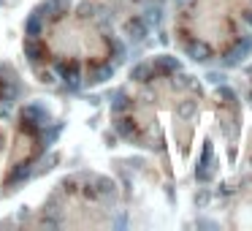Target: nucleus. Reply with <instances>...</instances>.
<instances>
[{
    "mask_svg": "<svg viewBox=\"0 0 252 231\" xmlns=\"http://www.w3.org/2000/svg\"><path fill=\"white\" fill-rule=\"evenodd\" d=\"M3 93H6V87H3V82H0V95H3Z\"/></svg>",
    "mask_w": 252,
    "mask_h": 231,
    "instance_id": "7ed1b4c3",
    "label": "nucleus"
},
{
    "mask_svg": "<svg viewBox=\"0 0 252 231\" xmlns=\"http://www.w3.org/2000/svg\"><path fill=\"white\" fill-rule=\"evenodd\" d=\"M44 49L63 68H98L109 60L112 44L84 14H54L44 27Z\"/></svg>",
    "mask_w": 252,
    "mask_h": 231,
    "instance_id": "f257e3e1",
    "label": "nucleus"
},
{
    "mask_svg": "<svg viewBox=\"0 0 252 231\" xmlns=\"http://www.w3.org/2000/svg\"><path fill=\"white\" fill-rule=\"evenodd\" d=\"M41 150V136H38V130L33 128L30 120H19L17 125V133H14V144L8 150V169H17V166H24L30 160L38 155Z\"/></svg>",
    "mask_w": 252,
    "mask_h": 231,
    "instance_id": "f03ea898",
    "label": "nucleus"
}]
</instances>
